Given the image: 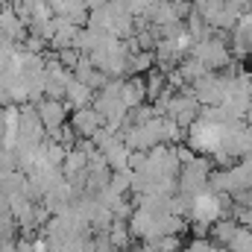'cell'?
I'll use <instances>...</instances> for the list:
<instances>
[{
	"instance_id": "6da1fadb",
	"label": "cell",
	"mask_w": 252,
	"mask_h": 252,
	"mask_svg": "<svg viewBox=\"0 0 252 252\" xmlns=\"http://www.w3.org/2000/svg\"><path fill=\"white\" fill-rule=\"evenodd\" d=\"M188 88H190V94H193V100H196L202 109H214V106H220V103L226 100V94H229V79H226L220 70H208L202 79L190 82Z\"/></svg>"
},
{
	"instance_id": "7a4b0ae2",
	"label": "cell",
	"mask_w": 252,
	"mask_h": 252,
	"mask_svg": "<svg viewBox=\"0 0 252 252\" xmlns=\"http://www.w3.org/2000/svg\"><path fill=\"white\" fill-rule=\"evenodd\" d=\"M208 176H211V161L205 156H193L188 164H182V170L176 176V188L185 196H193L208 188Z\"/></svg>"
},
{
	"instance_id": "3957f363",
	"label": "cell",
	"mask_w": 252,
	"mask_h": 252,
	"mask_svg": "<svg viewBox=\"0 0 252 252\" xmlns=\"http://www.w3.org/2000/svg\"><path fill=\"white\" fill-rule=\"evenodd\" d=\"M188 56L199 59L208 70H223L226 64L232 62V53H229V44H226L223 32H220V35H211V38H205V41H196Z\"/></svg>"
},
{
	"instance_id": "277c9868",
	"label": "cell",
	"mask_w": 252,
	"mask_h": 252,
	"mask_svg": "<svg viewBox=\"0 0 252 252\" xmlns=\"http://www.w3.org/2000/svg\"><path fill=\"white\" fill-rule=\"evenodd\" d=\"M118 100H121V106H124L126 112L135 109V106H141V103H147L144 79H141V76H126L124 82H121V94H118Z\"/></svg>"
},
{
	"instance_id": "5b68a950",
	"label": "cell",
	"mask_w": 252,
	"mask_h": 252,
	"mask_svg": "<svg viewBox=\"0 0 252 252\" xmlns=\"http://www.w3.org/2000/svg\"><path fill=\"white\" fill-rule=\"evenodd\" d=\"M141 79H144V94H147V103L158 100V97L164 94V88H167V85H164V73H161L158 67L147 70V73H144Z\"/></svg>"
},
{
	"instance_id": "8992f818",
	"label": "cell",
	"mask_w": 252,
	"mask_h": 252,
	"mask_svg": "<svg viewBox=\"0 0 252 252\" xmlns=\"http://www.w3.org/2000/svg\"><path fill=\"white\" fill-rule=\"evenodd\" d=\"M73 126H76V132H82V135H94V132H100L103 118H100L94 109H79L76 118H73Z\"/></svg>"
},
{
	"instance_id": "52a82bcc",
	"label": "cell",
	"mask_w": 252,
	"mask_h": 252,
	"mask_svg": "<svg viewBox=\"0 0 252 252\" xmlns=\"http://www.w3.org/2000/svg\"><path fill=\"white\" fill-rule=\"evenodd\" d=\"M156 67V59H153V53H147V50H141V53H135V56H126V76H144L147 70H153Z\"/></svg>"
},
{
	"instance_id": "ba28073f",
	"label": "cell",
	"mask_w": 252,
	"mask_h": 252,
	"mask_svg": "<svg viewBox=\"0 0 252 252\" xmlns=\"http://www.w3.org/2000/svg\"><path fill=\"white\" fill-rule=\"evenodd\" d=\"M176 70L182 73V79H185L188 85H190V82H196V79H202V76L208 73V67L199 62V59H193V56H185V59L179 62V67H176Z\"/></svg>"
},
{
	"instance_id": "9c48e42d",
	"label": "cell",
	"mask_w": 252,
	"mask_h": 252,
	"mask_svg": "<svg viewBox=\"0 0 252 252\" xmlns=\"http://www.w3.org/2000/svg\"><path fill=\"white\" fill-rule=\"evenodd\" d=\"M235 232H238V223H235V220L211 223V235H214V241H217V244H226V247H229V241L235 238Z\"/></svg>"
},
{
	"instance_id": "30bf717a",
	"label": "cell",
	"mask_w": 252,
	"mask_h": 252,
	"mask_svg": "<svg viewBox=\"0 0 252 252\" xmlns=\"http://www.w3.org/2000/svg\"><path fill=\"white\" fill-rule=\"evenodd\" d=\"M229 252H252V229L238 226L235 238L229 241Z\"/></svg>"
},
{
	"instance_id": "8fae6325",
	"label": "cell",
	"mask_w": 252,
	"mask_h": 252,
	"mask_svg": "<svg viewBox=\"0 0 252 252\" xmlns=\"http://www.w3.org/2000/svg\"><path fill=\"white\" fill-rule=\"evenodd\" d=\"M67 94H70V103H73V106L88 109V103H91V88H88V85H82V82H70V85H67Z\"/></svg>"
},
{
	"instance_id": "7c38bea8",
	"label": "cell",
	"mask_w": 252,
	"mask_h": 252,
	"mask_svg": "<svg viewBox=\"0 0 252 252\" xmlns=\"http://www.w3.org/2000/svg\"><path fill=\"white\" fill-rule=\"evenodd\" d=\"M158 3H161V0H126V9H129L132 18H144V21H147L150 12H153Z\"/></svg>"
},
{
	"instance_id": "4fadbf2b",
	"label": "cell",
	"mask_w": 252,
	"mask_h": 252,
	"mask_svg": "<svg viewBox=\"0 0 252 252\" xmlns=\"http://www.w3.org/2000/svg\"><path fill=\"white\" fill-rule=\"evenodd\" d=\"M156 244V250L158 252H179L182 250V241H179V235H161L158 241H153Z\"/></svg>"
},
{
	"instance_id": "5bb4252c",
	"label": "cell",
	"mask_w": 252,
	"mask_h": 252,
	"mask_svg": "<svg viewBox=\"0 0 252 252\" xmlns=\"http://www.w3.org/2000/svg\"><path fill=\"white\" fill-rule=\"evenodd\" d=\"M41 115H44L47 126H59V124H62V118H64V112H62V106H59V103H47V106L41 109Z\"/></svg>"
},
{
	"instance_id": "9a60e30c",
	"label": "cell",
	"mask_w": 252,
	"mask_h": 252,
	"mask_svg": "<svg viewBox=\"0 0 252 252\" xmlns=\"http://www.w3.org/2000/svg\"><path fill=\"white\" fill-rule=\"evenodd\" d=\"M208 247H211L208 241H202V238H193V241L188 244V250H185V252H208Z\"/></svg>"
}]
</instances>
